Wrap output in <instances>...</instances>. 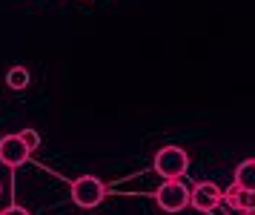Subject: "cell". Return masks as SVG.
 <instances>
[{"mask_svg":"<svg viewBox=\"0 0 255 215\" xmlns=\"http://www.w3.org/2000/svg\"><path fill=\"white\" fill-rule=\"evenodd\" d=\"M189 170V155L181 147H163L155 152V172L166 181H181V175Z\"/></svg>","mask_w":255,"mask_h":215,"instance_id":"6da1fadb","label":"cell"},{"mask_svg":"<svg viewBox=\"0 0 255 215\" xmlns=\"http://www.w3.org/2000/svg\"><path fill=\"white\" fill-rule=\"evenodd\" d=\"M104 195H106V187L95 175H81V178H75V184H72V201L81 207V210H95V207L104 201Z\"/></svg>","mask_w":255,"mask_h":215,"instance_id":"7a4b0ae2","label":"cell"},{"mask_svg":"<svg viewBox=\"0 0 255 215\" xmlns=\"http://www.w3.org/2000/svg\"><path fill=\"white\" fill-rule=\"evenodd\" d=\"M155 201L163 213H181L189 204V190L181 181H163L155 193Z\"/></svg>","mask_w":255,"mask_h":215,"instance_id":"3957f363","label":"cell"},{"mask_svg":"<svg viewBox=\"0 0 255 215\" xmlns=\"http://www.w3.org/2000/svg\"><path fill=\"white\" fill-rule=\"evenodd\" d=\"M29 155H32V152L23 147L20 135H6V138H0V164H6V167L17 170V167H23L26 161H29Z\"/></svg>","mask_w":255,"mask_h":215,"instance_id":"277c9868","label":"cell"},{"mask_svg":"<svg viewBox=\"0 0 255 215\" xmlns=\"http://www.w3.org/2000/svg\"><path fill=\"white\" fill-rule=\"evenodd\" d=\"M221 195L224 193H221L215 184L201 181L195 190H189V204L195 207L198 213H212V210L221 204Z\"/></svg>","mask_w":255,"mask_h":215,"instance_id":"5b68a950","label":"cell"},{"mask_svg":"<svg viewBox=\"0 0 255 215\" xmlns=\"http://www.w3.org/2000/svg\"><path fill=\"white\" fill-rule=\"evenodd\" d=\"M232 184L238 190H244V193H255V161L253 158L241 161V167L235 170V181Z\"/></svg>","mask_w":255,"mask_h":215,"instance_id":"8992f818","label":"cell"},{"mask_svg":"<svg viewBox=\"0 0 255 215\" xmlns=\"http://www.w3.org/2000/svg\"><path fill=\"white\" fill-rule=\"evenodd\" d=\"M29 83H32V75H29L26 66H12L9 72H6V86H9L12 92H23Z\"/></svg>","mask_w":255,"mask_h":215,"instance_id":"52a82bcc","label":"cell"},{"mask_svg":"<svg viewBox=\"0 0 255 215\" xmlns=\"http://www.w3.org/2000/svg\"><path fill=\"white\" fill-rule=\"evenodd\" d=\"M20 135V141H23V147L29 149V152H35L37 147H40V135H37L35 129H23V132H17Z\"/></svg>","mask_w":255,"mask_h":215,"instance_id":"ba28073f","label":"cell"},{"mask_svg":"<svg viewBox=\"0 0 255 215\" xmlns=\"http://www.w3.org/2000/svg\"><path fill=\"white\" fill-rule=\"evenodd\" d=\"M0 215H29V210H26V207H17V204H14V207H9V210H3Z\"/></svg>","mask_w":255,"mask_h":215,"instance_id":"9c48e42d","label":"cell"},{"mask_svg":"<svg viewBox=\"0 0 255 215\" xmlns=\"http://www.w3.org/2000/svg\"><path fill=\"white\" fill-rule=\"evenodd\" d=\"M0 193H3V184H0Z\"/></svg>","mask_w":255,"mask_h":215,"instance_id":"30bf717a","label":"cell"},{"mask_svg":"<svg viewBox=\"0 0 255 215\" xmlns=\"http://www.w3.org/2000/svg\"><path fill=\"white\" fill-rule=\"evenodd\" d=\"M244 215H253V213H244Z\"/></svg>","mask_w":255,"mask_h":215,"instance_id":"8fae6325","label":"cell"}]
</instances>
